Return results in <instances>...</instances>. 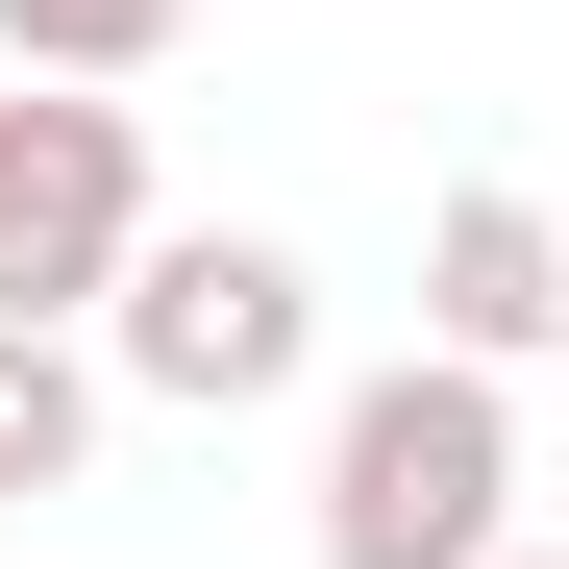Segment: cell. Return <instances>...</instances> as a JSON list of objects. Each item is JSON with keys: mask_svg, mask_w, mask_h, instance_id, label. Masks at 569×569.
I'll return each instance as SVG.
<instances>
[{"mask_svg": "<svg viewBox=\"0 0 569 569\" xmlns=\"http://www.w3.org/2000/svg\"><path fill=\"white\" fill-rule=\"evenodd\" d=\"M421 347H470V371H545L569 347V223L520 199V173H446L421 199Z\"/></svg>", "mask_w": 569, "mask_h": 569, "instance_id": "4", "label": "cell"}, {"mask_svg": "<svg viewBox=\"0 0 569 569\" xmlns=\"http://www.w3.org/2000/svg\"><path fill=\"white\" fill-rule=\"evenodd\" d=\"M100 347H124V397L248 421V397H298V371H322V272L272 248V223H149V272L100 298Z\"/></svg>", "mask_w": 569, "mask_h": 569, "instance_id": "2", "label": "cell"}, {"mask_svg": "<svg viewBox=\"0 0 569 569\" xmlns=\"http://www.w3.org/2000/svg\"><path fill=\"white\" fill-rule=\"evenodd\" d=\"M520 545V371L397 347L322 397V569H496Z\"/></svg>", "mask_w": 569, "mask_h": 569, "instance_id": "1", "label": "cell"}, {"mask_svg": "<svg viewBox=\"0 0 569 569\" xmlns=\"http://www.w3.org/2000/svg\"><path fill=\"white\" fill-rule=\"evenodd\" d=\"M173 26H199V0H0V74H100V100H124Z\"/></svg>", "mask_w": 569, "mask_h": 569, "instance_id": "6", "label": "cell"}, {"mask_svg": "<svg viewBox=\"0 0 569 569\" xmlns=\"http://www.w3.org/2000/svg\"><path fill=\"white\" fill-rule=\"evenodd\" d=\"M496 569H569V545H496Z\"/></svg>", "mask_w": 569, "mask_h": 569, "instance_id": "7", "label": "cell"}, {"mask_svg": "<svg viewBox=\"0 0 569 569\" xmlns=\"http://www.w3.org/2000/svg\"><path fill=\"white\" fill-rule=\"evenodd\" d=\"M100 421H124V347L0 322V520H26V496H74V470H100Z\"/></svg>", "mask_w": 569, "mask_h": 569, "instance_id": "5", "label": "cell"}, {"mask_svg": "<svg viewBox=\"0 0 569 569\" xmlns=\"http://www.w3.org/2000/svg\"><path fill=\"white\" fill-rule=\"evenodd\" d=\"M149 272V124L100 74H26L0 100V322H100Z\"/></svg>", "mask_w": 569, "mask_h": 569, "instance_id": "3", "label": "cell"}, {"mask_svg": "<svg viewBox=\"0 0 569 569\" xmlns=\"http://www.w3.org/2000/svg\"><path fill=\"white\" fill-rule=\"evenodd\" d=\"M545 371H569V347H545Z\"/></svg>", "mask_w": 569, "mask_h": 569, "instance_id": "8", "label": "cell"}]
</instances>
